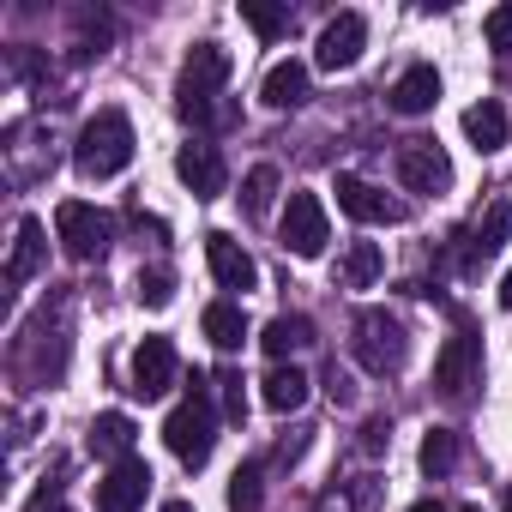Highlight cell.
<instances>
[{
    "instance_id": "cell-11",
    "label": "cell",
    "mask_w": 512,
    "mask_h": 512,
    "mask_svg": "<svg viewBox=\"0 0 512 512\" xmlns=\"http://www.w3.org/2000/svg\"><path fill=\"white\" fill-rule=\"evenodd\" d=\"M205 260H211V278H217L223 290H235V296H247L253 284H260V266H253V253H247L235 235H223V229L205 235Z\"/></svg>"
},
{
    "instance_id": "cell-34",
    "label": "cell",
    "mask_w": 512,
    "mask_h": 512,
    "mask_svg": "<svg viewBox=\"0 0 512 512\" xmlns=\"http://www.w3.org/2000/svg\"><path fill=\"white\" fill-rule=\"evenodd\" d=\"M326 386H332V398H338V404H350V398H356V386H350V374H344L338 362H332V374H326Z\"/></svg>"
},
{
    "instance_id": "cell-15",
    "label": "cell",
    "mask_w": 512,
    "mask_h": 512,
    "mask_svg": "<svg viewBox=\"0 0 512 512\" xmlns=\"http://www.w3.org/2000/svg\"><path fill=\"white\" fill-rule=\"evenodd\" d=\"M43 260H49V229H43L37 217H25L19 235H13V253H7V284H13V290L31 284V278L43 272Z\"/></svg>"
},
{
    "instance_id": "cell-17",
    "label": "cell",
    "mask_w": 512,
    "mask_h": 512,
    "mask_svg": "<svg viewBox=\"0 0 512 512\" xmlns=\"http://www.w3.org/2000/svg\"><path fill=\"white\" fill-rule=\"evenodd\" d=\"M386 97H392V109H398V115H428V109L440 103V73L422 61V67L398 73V85H392Z\"/></svg>"
},
{
    "instance_id": "cell-32",
    "label": "cell",
    "mask_w": 512,
    "mask_h": 512,
    "mask_svg": "<svg viewBox=\"0 0 512 512\" xmlns=\"http://www.w3.org/2000/svg\"><path fill=\"white\" fill-rule=\"evenodd\" d=\"M217 386H223V416H229V422H241V416H247V392H241V374H217Z\"/></svg>"
},
{
    "instance_id": "cell-18",
    "label": "cell",
    "mask_w": 512,
    "mask_h": 512,
    "mask_svg": "<svg viewBox=\"0 0 512 512\" xmlns=\"http://www.w3.org/2000/svg\"><path fill=\"white\" fill-rule=\"evenodd\" d=\"M308 392H314V380H308L296 362H278V368L260 380V398H266V410H278V416L302 410V404H308Z\"/></svg>"
},
{
    "instance_id": "cell-6",
    "label": "cell",
    "mask_w": 512,
    "mask_h": 512,
    "mask_svg": "<svg viewBox=\"0 0 512 512\" xmlns=\"http://www.w3.org/2000/svg\"><path fill=\"white\" fill-rule=\"evenodd\" d=\"M284 247L296 253V260H320L326 253V241H332V223H326V205H320V193H290V205H284Z\"/></svg>"
},
{
    "instance_id": "cell-12",
    "label": "cell",
    "mask_w": 512,
    "mask_h": 512,
    "mask_svg": "<svg viewBox=\"0 0 512 512\" xmlns=\"http://www.w3.org/2000/svg\"><path fill=\"white\" fill-rule=\"evenodd\" d=\"M362 49H368V19H362V13H338V19L320 31L314 61H320L326 73H344V67H356V61H362Z\"/></svg>"
},
{
    "instance_id": "cell-4",
    "label": "cell",
    "mask_w": 512,
    "mask_h": 512,
    "mask_svg": "<svg viewBox=\"0 0 512 512\" xmlns=\"http://www.w3.org/2000/svg\"><path fill=\"white\" fill-rule=\"evenodd\" d=\"M163 440H169V452L187 464V470H199L205 458H211V446H217V410H211V398H205V386H193L175 410H169V422H163Z\"/></svg>"
},
{
    "instance_id": "cell-13",
    "label": "cell",
    "mask_w": 512,
    "mask_h": 512,
    "mask_svg": "<svg viewBox=\"0 0 512 512\" xmlns=\"http://www.w3.org/2000/svg\"><path fill=\"white\" fill-rule=\"evenodd\" d=\"M175 175L193 187V199H217V193H223V181H229L223 151H217L211 139H187V145L175 151Z\"/></svg>"
},
{
    "instance_id": "cell-2",
    "label": "cell",
    "mask_w": 512,
    "mask_h": 512,
    "mask_svg": "<svg viewBox=\"0 0 512 512\" xmlns=\"http://www.w3.org/2000/svg\"><path fill=\"white\" fill-rule=\"evenodd\" d=\"M223 79H229V49L223 43H193V55L181 61V79H175V115L193 121V127L211 121Z\"/></svg>"
},
{
    "instance_id": "cell-3",
    "label": "cell",
    "mask_w": 512,
    "mask_h": 512,
    "mask_svg": "<svg viewBox=\"0 0 512 512\" xmlns=\"http://www.w3.org/2000/svg\"><path fill=\"white\" fill-rule=\"evenodd\" d=\"M350 350H356V362L368 368V374H398L404 368V356H410V338H404V326H398V314H386V308H362L356 314V326H350Z\"/></svg>"
},
{
    "instance_id": "cell-33",
    "label": "cell",
    "mask_w": 512,
    "mask_h": 512,
    "mask_svg": "<svg viewBox=\"0 0 512 512\" xmlns=\"http://www.w3.org/2000/svg\"><path fill=\"white\" fill-rule=\"evenodd\" d=\"M386 440H392V422L386 416H368L362 422V452H386Z\"/></svg>"
},
{
    "instance_id": "cell-38",
    "label": "cell",
    "mask_w": 512,
    "mask_h": 512,
    "mask_svg": "<svg viewBox=\"0 0 512 512\" xmlns=\"http://www.w3.org/2000/svg\"><path fill=\"white\" fill-rule=\"evenodd\" d=\"M464 512H482V506H464Z\"/></svg>"
},
{
    "instance_id": "cell-26",
    "label": "cell",
    "mask_w": 512,
    "mask_h": 512,
    "mask_svg": "<svg viewBox=\"0 0 512 512\" xmlns=\"http://www.w3.org/2000/svg\"><path fill=\"white\" fill-rule=\"evenodd\" d=\"M416 464H422V476H452V464H458V434L452 428H428L422 434V452H416Z\"/></svg>"
},
{
    "instance_id": "cell-24",
    "label": "cell",
    "mask_w": 512,
    "mask_h": 512,
    "mask_svg": "<svg viewBox=\"0 0 512 512\" xmlns=\"http://www.w3.org/2000/svg\"><path fill=\"white\" fill-rule=\"evenodd\" d=\"M380 272H386V253H380L374 241H356L344 260H338V284H344V290H368Z\"/></svg>"
},
{
    "instance_id": "cell-39",
    "label": "cell",
    "mask_w": 512,
    "mask_h": 512,
    "mask_svg": "<svg viewBox=\"0 0 512 512\" xmlns=\"http://www.w3.org/2000/svg\"><path fill=\"white\" fill-rule=\"evenodd\" d=\"M506 512H512V494H506Z\"/></svg>"
},
{
    "instance_id": "cell-21",
    "label": "cell",
    "mask_w": 512,
    "mask_h": 512,
    "mask_svg": "<svg viewBox=\"0 0 512 512\" xmlns=\"http://www.w3.org/2000/svg\"><path fill=\"white\" fill-rule=\"evenodd\" d=\"M85 440H91V452H97V458H115V464H121V458H133V422H127L121 410H103V416L91 422V434H85Z\"/></svg>"
},
{
    "instance_id": "cell-25",
    "label": "cell",
    "mask_w": 512,
    "mask_h": 512,
    "mask_svg": "<svg viewBox=\"0 0 512 512\" xmlns=\"http://www.w3.org/2000/svg\"><path fill=\"white\" fill-rule=\"evenodd\" d=\"M266 506V464L247 458L235 476H229V512H260Z\"/></svg>"
},
{
    "instance_id": "cell-9",
    "label": "cell",
    "mask_w": 512,
    "mask_h": 512,
    "mask_svg": "<svg viewBox=\"0 0 512 512\" xmlns=\"http://www.w3.org/2000/svg\"><path fill=\"white\" fill-rule=\"evenodd\" d=\"M398 181H404L410 193H440V187H452V157H446L434 139H410V145L398 151Z\"/></svg>"
},
{
    "instance_id": "cell-30",
    "label": "cell",
    "mask_w": 512,
    "mask_h": 512,
    "mask_svg": "<svg viewBox=\"0 0 512 512\" xmlns=\"http://www.w3.org/2000/svg\"><path fill=\"white\" fill-rule=\"evenodd\" d=\"M482 31H488V49H494V55H512V0L482 19Z\"/></svg>"
},
{
    "instance_id": "cell-27",
    "label": "cell",
    "mask_w": 512,
    "mask_h": 512,
    "mask_svg": "<svg viewBox=\"0 0 512 512\" xmlns=\"http://www.w3.org/2000/svg\"><path fill=\"white\" fill-rule=\"evenodd\" d=\"M272 193H278V169L272 163H253L247 181H241V211L247 217H266L272 211Z\"/></svg>"
},
{
    "instance_id": "cell-1",
    "label": "cell",
    "mask_w": 512,
    "mask_h": 512,
    "mask_svg": "<svg viewBox=\"0 0 512 512\" xmlns=\"http://www.w3.org/2000/svg\"><path fill=\"white\" fill-rule=\"evenodd\" d=\"M73 163H79V175H91V181L121 175V169L133 163V121H127L121 109H97V115L79 127Z\"/></svg>"
},
{
    "instance_id": "cell-5",
    "label": "cell",
    "mask_w": 512,
    "mask_h": 512,
    "mask_svg": "<svg viewBox=\"0 0 512 512\" xmlns=\"http://www.w3.org/2000/svg\"><path fill=\"white\" fill-rule=\"evenodd\" d=\"M55 235H61V247L73 253V260H103L109 241H115V217L85 205V199H67L55 211Z\"/></svg>"
},
{
    "instance_id": "cell-36",
    "label": "cell",
    "mask_w": 512,
    "mask_h": 512,
    "mask_svg": "<svg viewBox=\"0 0 512 512\" xmlns=\"http://www.w3.org/2000/svg\"><path fill=\"white\" fill-rule=\"evenodd\" d=\"M410 512H446V506H440V500H434V494H428V500H416V506H410Z\"/></svg>"
},
{
    "instance_id": "cell-35",
    "label": "cell",
    "mask_w": 512,
    "mask_h": 512,
    "mask_svg": "<svg viewBox=\"0 0 512 512\" xmlns=\"http://www.w3.org/2000/svg\"><path fill=\"white\" fill-rule=\"evenodd\" d=\"M500 308H512V272L500 278Z\"/></svg>"
},
{
    "instance_id": "cell-31",
    "label": "cell",
    "mask_w": 512,
    "mask_h": 512,
    "mask_svg": "<svg viewBox=\"0 0 512 512\" xmlns=\"http://www.w3.org/2000/svg\"><path fill=\"white\" fill-rule=\"evenodd\" d=\"M139 296H145L151 308H169V302H175V278H169V272H139Z\"/></svg>"
},
{
    "instance_id": "cell-16",
    "label": "cell",
    "mask_w": 512,
    "mask_h": 512,
    "mask_svg": "<svg viewBox=\"0 0 512 512\" xmlns=\"http://www.w3.org/2000/svg\"><path fill=\"white\" fill-rule=\"evenodd\" d=\"M506 223H512V211H506V199H494L488 211H482V223L476 229H464V253H458V260L476 272V266H488L494 260V253L506 247Z\"/></svg>"
},
{
    "instance_id": "cell-7",
    "label": "cell",
    "mask_w": 512,
    "mask_h": 512,
    "mask_svg": "<svg viewBox=\"0 0 512 512\" xmlns=\"http://www.w3.org/2000/svg\"><path fill=\"white\" fill-rule=\"evenodd\" d=\"M476 374H482V344H476L470 326H458V332L446 338V350L434 356V386H440L446 398H470Z\"/></svg>"
},
{
    "instance_id": "cell-23",
    "label": "cell",
    "mask_w": 512,
    "mask_h": 512,
    "mask_svg": "<svg viewBox=\"0 0 512 512\" xmlns=\"http://www.w3.org/2000/svg\"><path fill=\"white\" fill-rule=\"evenodd\" d=\"M199 326H205V338H211L217 350H241V344H247V314H241V302H211Z\"/></svg>"
},
{
    "instance_id": "cell-10",
    "label": "cell",
    "mask_w": 512,
    "mask_h": 512,
    "mask_svg": "<svg viewBox=\"0 0 512 512\" xmlns=\"http://www.w3.org/2000/svg\"><path fill=\"white\" fill-rule=\"evenodd\" d=\"M145 494H151V464L145 458H121L97 482V512H139Z\"/></svg>"
},
{
    "instance_id": "cell-29",
    "label": "cell",
    "mask_w": 512,
    "mask_h": 512,
    "mask_svg": "<svg viewBox=\"0 0 512 512\" xmlns=\"http://www.w3.org/2000/svg\"><path fill=\"white\" fill-rule=\"evenodd\" d=\"M109 37H115V25H109V13H79V37H73V55L79 61H97L103 49H109Z\"/></svg>"
},
{
    "instance_id": "cell-8",
    "label": "cell",
    "mask_w": 512,
    "mask_h": 512,
    "mask_svg": "<svg viewBox=\"0 0 512 512\" xmlns=\"http://www.w3.org/2000/svg\"><path fill=\"white\" fill-rule=\"evenodd\" d=\"M175 374H181L175 344H169L163 332H151V338L133 350V398H163V392L175 386Z\"/></svg>"
},
{
    "instance_id": "cell-19",
    "label": "cell",
    "mask_w": 512,
    "mask_h": 512,
    "mask_svg": "<svg viewBox=\"0 0 512 512\" xmlns=\"http://www.w3.org/2000/svg\"><path fill=\"white\" fill-rule=\"evenodd\" d=\"M260 97H266L272 109H302V103H308V61H278V67L266 73Z\"/></svg>"
},
{
    "instance_id": "cell-28",
    "label": "cell",
    "mask_w": 512,
    "mask_h": 512,
    "mask_svg": "<svg viewBox=\"0 0 512 512\" xmlns=\"http://www.w3.org/2000/svg\"><path fill=\"white\" fill-rule=\"evenodd\" d=\"M241 19H247L253 37H266V43H278L290 31V7H272V0H241Z\"/></svg>"
},
{
    "instance_id": "cell-20",
    "label": "cell",
    "mask_w": 512,
    "mask_h": 512,
    "mask_svg": "<svg viewBox=\"0 0 512 512\" xmlns=\"http://www.w3.org/2000/svg\"><path fill=\"white\" fill-rule=\"evenodd\" d=\"M260 344H266V356H272V362H290L296 350H308V344H314V320H302V314H278V320L260 332Z\"/></svg>"
},
{
    "instance_id": "cell-41",
    "label": "cell",
    "mask_w": 512,
    "mask_h": 512,
    "mask_svg": "<svg viewBox=\"0 0 512 512\" xmlns=\"http://www.w3.org/2000/svg\"><path fill=\"white\" fill-rule=\"evenodd\" d=\"M55 512H67V506H55Z\"/></svg>"
},
{
    "instance_id": "cell-37",
    "label": "cell",
    "mask_w": 512,
    "mask_h": 512,
    "mask_svg": "<svg viewBox=\"0 0 512 512\" xmlns=\"http://www.w3.org/2000/svg\"><path fill=\"white\" fill-rule=\"evenodd\" d=\"M163 512H193V500H169V506H163Z\"/></svg>"
},
{
    "instance_id": "cell-40",
    "label": "cell",
    "mask_w": 512,
    "mask_h": 512,
    "mask_svg": "<svg viewBox=\"0 0 512 512\" xmlns=\"http://www.w3.org/2000/svg\"><path fill=\"white\" fill-rule=\"evenodd\" d=\"M320 512H332V500H326V506H320Z\"/></svg>"
},
{
    "instance_id": "cell-22",
    "label": "cell",
    "mask_w": 512,
    "mask_h": 512,
    "mask_svg": "<svg viewBox=\"0 0 512 512\" xmlns=\"http://www.w3.org/2000/svg\"><path fill=\"white\" fill-rule=\"evenodd\" d=\"M464 133H470V145L488 157V151L506 145L512 127H506V109H500V103H476V109H464Z\"/></svg>"
},
{
    "instance_id": "cell-14",
    "label": "cell",
    "mask_w": 512,
    "mask_h": 512,
    "mask_svg": "<svg viewBox=\"0 0 512 512\" xmlns=\"http://www.w3.org/2000/svg\"><path fill=\"white\" fill-rule=\"evenodd\" d=\"M338 211H350L356 223H404V205L368 187L362 175H338Z\"/></svg>"
}]
</instances>
